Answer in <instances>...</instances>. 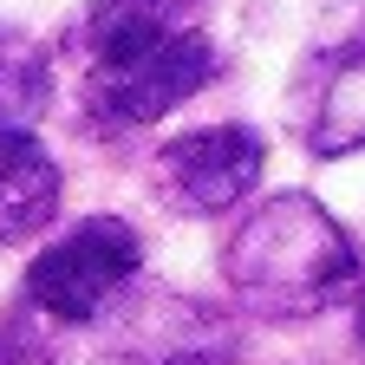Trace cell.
<instances>
[{
  "label": "cell",
  "instance_id": "cell-1",
  "mask_svg": "<svg viewBox=\"0 0 365 365\" xmlns=\"http://www.w3.org/2000/svg\"><path fill=\"white\" fill-rule=\"evenodd\" d=\"M228 281L261 319H307V313H327L359 281V248L313 196L287 190V196H267L235 228Z\"/></svg>",
  "mask_w": 365,
  "mask_h": 365
},
{
  "label": "cell",
  "instance_id": "cell-2",
  "mask_svg": "<svg viewBox=\"0 0 365 365\" xmlns=\"http://www.w3.org/2000/svg\"><path fill=\"white\" fill-rule=\"evenodd\" d=\"M137 267H144V242H137V228L124 215H85L78 228L53 248H39L33 267H26V300L39 313H53L59 327H85V319H98L105 300L118 287L137 281Z\"/></svg>",
  "mask_w": 365,
  "mask_h": 365
},
{
  "label": "cell",
  "instance_id": "cell-3",
  "mask_svg": "<svg viewBox=\"0 0 365 365\" xmlns=\"http://www.w3.org/2000/svg\"><path fill=\"white\" fill-rule=\"evenodd\" d=\"M215 66L222 59H215L209 33L182 26V33H170L163 46H150V53H137L124 66H91V118L118 124V130L157 124L176 105H190L196 91L215 78Z\"/></svg>",
  "mask_w": 365,
  "mask_h": 365
},
{
  "label": "cell",
  "instance_id": "cell-4",
  "mask_svg": "<svg viewBox=\"0 0 365 365\" xmlns=\"http://www.w3.org/2000/svg\"><path fill=\"white\" fill-rule=\"evenodd\" d=\"M261 170H267V144L248 124H209L163 144L157 190L176 215H222L261 182Z\"/></svg>",
  "mask_w": 365,
  "mask_h": 365
},
{
  "label": "cell",
  "instance_id": "cell-5",
  "mask_svg": "<svg viewBox=\"0 0 365 365\" xmlns=\"http://www.w3.org/2000/svg\"><path fill=\"white\" fill-rule=\"evenodd\" d=\"M307 150L313 157H352L365 150V26L333 46L313 72V111H307Z\"/></svg>",
  "mask_w": 365,
  "mask_h": 365
},
{
  "label": "cell",
  "instance_id": "cell-6",
  "mask_svg": "<svg viewBox=\"0 0 365 365\" xmlns=\"http://www.w3.org/2000/svg\"><path fill=\"white\" fill-rule=\"evenodd\" d=\"M66 196L53 150L33 130H0V235H39Z\"/></svg>",
  "mask_w": 365,
  "mask_h": 365
},
{
  "label": "cell",
  "instance_id": "cell-7",
  "mask_svg": "<svg viewBox=\"0 0 365 365\" xmlns=\"http://www.w3.org/2000/svg\"><path fill=\"white\" fill-rule=\"evenodd\" d=\"M190 7L196 0H91L85 26H78L91 66H124L150 46H163L170 33L190 26Z\"/></svg>",
  "mask_w": 365,
  "mask_h": 365
},
{
  "label": "cell",
  "instance_id": "cell-8",
  "mask_svg": "<svg viewBox=\"0 0 365 365\" xmlns=\"http://www.w3.org/2000/svg\"><path fill=\"white\" fill-rule=\"evenodd\" d=\"M53 105V59L20 26H0V130H33Z\"/></svg>",
  "mask_w": 365,
  "mask_h": 365
},
{
  "label": "cell",
  "instance_id": "cell-9",
  "mask_svg": "<svg viewBox=\"0 0 365 365\" xmlns=\"http://www.w3.org/2000/svg\"><path fill=\"white\" fill-rule=\"evenodd\" d=\"M359 339H365V300H359Z\"/></svg>",
  "mask_w": 365,
  "mask_h": 365
}]
</instances>
